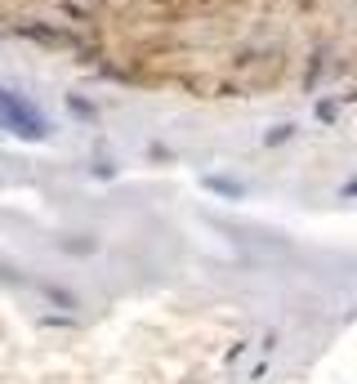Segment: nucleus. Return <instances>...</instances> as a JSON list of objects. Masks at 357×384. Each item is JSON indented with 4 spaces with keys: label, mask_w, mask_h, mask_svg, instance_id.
<instances>
[{
    "label": "nucleus",
    "mask_w": 357,
    "mask_h": 384,
    "mask_svg": "<svg viewBox=\"0 0 357 384\" xmlns=\"http://www.w3.org/2000/svg\"><path fill=\"white\" fill-rule=\"evenodd\" d=\"M0 130H9V135H19V139H45L49 135V121L27 103L23 94L0 90Z\"/></svg>",
    "instance_id": "obj_1"
}]
</instances>
